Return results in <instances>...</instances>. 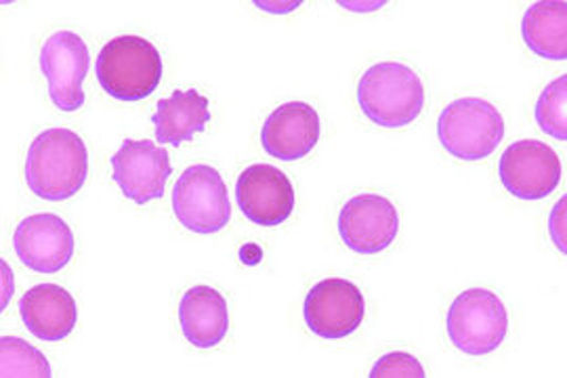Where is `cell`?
Instances as JSON below:
<instances>
[{
    "instance_id": "1",
    "label": "cell",
    "mask_w": 567,
    "mask_h": 378,
    "mask_svg": "<svg viewBox=\"0 0 567 378\" xmlns=\"http://www.w3.org/2000/svg\"><path fill=\"white\" fill-rule=\"evenodd\" d=\"M86 175V145L74 131L49 129L30 143L25 183L39 198L49 202L72 198L81 192Z\"/></svg>"
},
{
    "instance_id": "2",
    "label": "cell",
    "mask_w": 567,
    "mask_h": 378,
    "mask_svg": "<svg viewBox=\"0 0 567 378\" xmlns=\"http://www.w3.org/2000/svg\"><path fill=\"white\" fill-rule=\"evenodd\" d=\"M358 103L370 122L385 129H402L421 116L425 86L412 68L383 61L368 68L360 79Z\"/></svg>"
},
{
    "instance_id": "3",
    "label": "cell",
    "mask_w": 567,
    "mask_h": 378,
    "mask_svg": "<svg viewBox=\"0 0 567 378\" xmlns=\"http://www.w3.org/2000/svg\"><path fill=\"white\" fill-rule=\"evenodd\" d=\"M163 55L142 37L112 39L97 55V80L114 100L142 101L150 98L163 80Z\"/></svg>"
},
{
    "instance_id": "4",
    "label": "cell",
    "mask_w": 567,
    "mask_h": 378,
    "mask_svg": "<svg viewBox=\"0 0 567 378\" xmlns=\"http://www.w3.org/2000/svg\"><path fill=\"white\" fill-rule=\"evenodd\" d=\"M437 137L447 154L465 162L484 160L505 137L503 114L486 100L452 101L437 120Z\"/></svg>"
},
{
    "instance_id": "5",
    "label": "cell",
    "mask_w": 567,
    "mask_h": 378,
    "mask_svg": "<svg viewBox=\"0 0 567 378\" xmlns=\"http://www.w3.org/2000/svg\"><path fill=\"white\" fill-rule=\"evenodd\" d=\"M447 337L466 356H487L507 339L505 303L486 288H471L452 300L447 309Z\"/></svg>"
},
{
    "instance_id": "6",
    "label": "cell",
    "mask_w": 567,
    "mask_h": 378,
    "mask_svg": "<svg viewBox=\"0 0 567 378\" xmlns=\"http://www.w3.org/2000/svg\"><path fill=\"white\" fill-rule=\"evenodd\" d=\"M173 211L185 229L210 236L231 219V202L224 177L208 164H194L183 171L173 187Z\"/></svg>"
},
{
    "instance_id": "7",
    "label": "cell",
    "mask_w": 567,
    "mask_h": 378,
    "mask_svg": "<svg viewBox=\"0 0 567 378\" xmlns=\"http://www.w3.org/2000/svg\"><path fill=\"white\" fill-rule=\"evenodd\" d=\"M303 316L307 328L320 339L339 340L351 337L364 321V295L349 279H322L309 290L305 299Z\"/></svg>"
},
{
    "instance_id": "8",
    "label": "cell",
    "mask_w": 567,
    "mask_h": 378,
    "mask_svg": "<svg viewBox=\"0 0 567 378\" xmlns=\"http://www.w3.org/2000/svg\"><path fill=\"white\" fill-rule=\"evenodd\" d=\"M498 171L511 196L519 200H543L553 194V190L561 181V160L543 141H515L505 150Z\"/></svg>"
},
{
    "instance_id": "9",
    "label": "cell",
    "mask_w": 567,
    "mask_h": 378,
    "mask_svg": "<svg viewBox=\"0 0 567 378\" xmlns=\"http://www.w3.org/2000/svg\"><path fill=\"white\" fill-rule=\"evenodd\" d=\"M91 55L86 42L74 32H55L42 44L41 70L49 95L61 112H76L84 103L82 82L86 79Z\"/></svg>"
},
{
    "instance_id": "10",
    "label": "cell",
    "mask_w": 567,
    "mask_h": 378,
    "mask_svg": "<svg viewBox=\"0 0 567 378\" xmlns=\"http://www.w3.org/2000/svg\"><path fill=\"white\" fill-rule=\"evenodd\" d=\"M400 232V215L391 200L379 194H360L349 200L339 215V234L344 246L358 255H379Z\"/></svg>"
},
{
    "instance_id": "11",
    "label": "cell",
    "mask_w": 567,
    "mask_h": 378,
    "mask_svg": "<svg viewBox=\"0 0 567 378\" xmlns=\"http://www.w3.org/2000/svg\"><path fill=\"white\" fill-rule=\"evenodd\" d=\"M112 168L122 194L135 204L163 198L173 173L168 152L150 140L122 141L121 150L112 156Z\"/></svg>"
},
{
    "instance_id": "12",
    "label": "cell",
    "mask_w": 567,
    "mask_h": 378,
    "mask_svg": "<svg viewBox=\"0 0 567 378\" xmlns=\"http://www.w3.org/2000/svg\"><path fill=\"white\" fill-rule=\"evenodd\" d=\"M236 200L250 223L278 227L292 215L295 187L280 168L252 164L238 177Z\"/></svg>"
},
{
    "instance_id": "13",
    "label": "cell",
    "mask_w": 567,
    "mask_h": 378,
    "mask_svg": "<svg viewBox=\"0 0 567 378\" xmlns=\"http://www.w3.org/2000/svg\"><path fill=\"white\" fill-rule=\"evenodd\" d=\"M21 263L37 274H58L74 257V234L65 221L41 213L25 217L13 234Z\"/></svg>"
},
{
    "instance_id": "14",
    "label": "cell",
    "mask_w": 567,
    "mask_h": 378,
    "mask_svg": "<svg viewBox=\"0 0 567 378\" xmlns=\"http://www.w3.org/2000/svg\"><path fill=\"white\" fill-rule=\"evenodd\" d=\"M320 116L316 108L303 101H290L276 108L261 129L264 150L274 159L284 162L301 160L318 145Z\"/></svg>"
},
{
    "instance_id": "15",
    "label": "cell",
    "mask_w": 567,
    "mask_h": 378,
    "mask_svg": "<svg viewBox=\"0 0 567 378\" xmlns=\"http://www.w3.org/2000/svg\"><path fill=\"white\" fill-rule=\"evenodd\" d=\"M20 316L32 337L58 343L72 335L79 321V307L65 288L39 284L21 297Z\"/></svg>"
},
{
    "instance_id": "16",
    "label": "cell",
    "mask_w": 567,
    "mask_h": 378,
    "mask_svg": "<svg viewBox=\"0 0 567 378\" xmlns=\"http://www.w3.org/2000/svg\"><path fill=\"white\" fill-rule=\"evenodd\" d=\"M183 337L198 349L217 347L229 330V311L224 295L210 286H194L179 303Z\"/></svg>"
},
{
    "instance_id": "17",
    "label": "cell",
    "mask_w": 567,
    "mask_h": 378,
    "mask_svg": "<svg viewBox=\"0 0 567 378\" xmlns=\"http://www.w3.org/2000/svg\"><path fill=\"white\" fill-rule=\"evenodd\" d=\"M156 126V140L179 147L194 135L203 133L210 122L208 100L196 89L173 91L171 98L158 101L156 114L152 116Z\"/></svg>"
},
{
    "instance_id": "18",
    "label": "cell",
    "mask_w": 567,
    "mask_h": 378,
    "mask_svg": "<svg viewBox=\"0 0 567 378\" xmlns=\"http://www.w3.org/2000/svg\"><path fill=\"white\" fill-rule=\"evenodd\" d=\"M527 49L543 60L567 58V4L564 0H545L532 4L522 21Z\"/></svg>"
},
{
    "instance_id": "19",
    "label": "cell",
    "mask_w": 567,
    "mask_h": 378,
    "mask_svg": "<svg viewBox=\"0 0 567 378\" xmlns=\"http://www.w3.org/2000/svg\"><path fill=\"white\" fill-rule=\"evenodd\" d=\"M0 377L51 378V366L41 351L25 340L2 337L0 340Z\"/></svg>"
},
{
    "instance_id": "20",
    "label": "cell",
    "mask_w": 567,
    "mask_h": 378,
    "mask_svg": "<svg viewBox=\"0 0 567 378\" xmlns=\"http://www.w3.org/2000/svg\"><path fill=\"white\" fill-rule=\"evenodd\" d=\"M566 84V76L553 80L536 101V110H534L538 126L553 140H567Z\"/></svg>"
},
{
    "instance_id": "21",
    "label": "cell",
    "mask_w": 567,
    "mask_h": 378,
    "mask_svg": "<svg viewBox=\"0 0 567 378\" xmlns=\"http://www.w3.org/2000/svg\"><path fill=\"white\" fill-rule=\"evenodd\" d=\"M425 370L419 364V359L412 358L410 354H389L385 358L379 359L374 368L370 370V378H425Z\"/></svg>"
}]
</instances>
